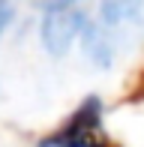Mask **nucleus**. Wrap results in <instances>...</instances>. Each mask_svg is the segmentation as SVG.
<instances>
[{"label":"nucleus","mask_w":144,"mask_h":147,"mask_svg":"<svg viewBox=\"0 0 144 147\" xmlns=\"http://www.w3.org/2000/svg\"><path fill=\"white\" fill-rule=\"evenodd\" d=\"M39 147H111V141L102 132L99 99H84V105L63 123V129L45 138Z\"/></svg>","instance_id":"obj_1"},{"label":"nucleus","mask_w":144,"mask_h":147,"mask_svg":"<svg viewBox=\"0 0 144 147\" xmlns=\"http://www.w3.org/2000/svg\"><path fill=\"white\" fill-rule=\"evenodd\" d=\"M84 30V15L75 0H54L42 12V45L51 57H63Z\"/></svg>","instance_id":"obj_2"},{"label":"nucleus","mask_w":144,"mask_h":147,"mask_svg":"<svg viewBox=\"0 0 144 147\" xmlns=\"http://www.w3.org/2000/svg\"><path fill=\"white\" fill-rule=\"evenodd\" d=\"M81 33H84V51H87V57L99 66H108L111 57H114V33L108 27H102L99 18L87 21Z\"/></svg>","instance_id":"obj_3"},{"label":"nucleus","mask_w":144,"mask_h":147,"mask_svg":"<svg viewBox=\"0 0 144 147\" xmlns=\"http://www.w3.org/2000/svg\"><path fill=\"white\" fill-rule=\"evenodd\" d=\"M138 6H141L138 0H105L102 12H99V24L114 33V30L126 27V24H132L138 18Z\"/></svg>","instance_id":"obj_4"},{"label":"nucleus","mask_w":144,"mask_h":147,"mask_svg":"<svg viewBox=\"0 0 144 147\" xmlns=\"http://www.w3.org/2000/svg\"><path fill=\"white\" fill-rule=\"evenodd\" d=\"M9 18H12L9 0H0V36H3V30H6V24H9Z\"/></svg>","instance_id":"obj_5"}]
</instances>
